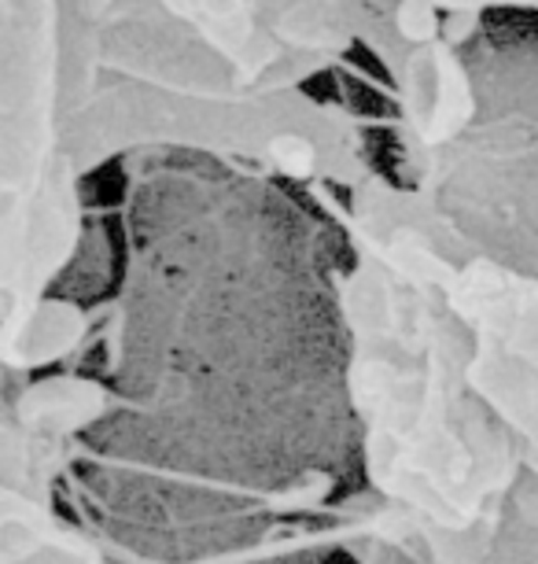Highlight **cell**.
Instances as JSON below:
<instances>
[{
  "mask_svg": "<svg viewBox=\"0 0 538 564\" xmlns=\"http://www.w3.org/2000/svg\"><path fill=\"white\" fill-rule=\"evenodd\" d=\"M329 300L373 502L362 531L414 564H491L520 462L469 377V339L428 292L347 251Z\"/></svg>",
  "mask_w": 538,
  "mask_h": 564,
  "instance_id": "6da1fadb",
  "label": "cell"
},
{
  "mask_svg": "<svg viewBox=\"0 0 538 564\" xmlns=\"http://www.w3.org/2000/svg\"><path fill=\"white\" fill-rule=\"evenodd\" d=\"M376 59L395 89L398 181L461 240L538 262V41L480 30Z\"/></svg>",
  "mask_w": 538,
  "mask_h": 564,
  "instance_id": "7a4b0ae2",
  "label": "cell"
},
{
  "mask_svg": "<svg viewBox=\"0 0 538 564\" xmlns=\"http://www.w3.org/2000/svg\"><path fill=\"white\" fill-rule=\"evenodd\" d=\"M63 148L59 0H0V369L70 366L92 317L59 284L86 243V196Z\"/></svg>",
  "mask_w": 538,
  "mask_h": 564,
  "instance_id": "3957f363",
  "label": "cell"
},
{
  "mask_svg": "<svg viewBox=\"0 0 538 564\" xmlns=\"http://www.w3.org/2000/svg\"><path fill=\"white\" fill-rule=\"evenodd\" d=\"M325 207L347 251L428 292L472 350L538 380V262L505 259L461 240L414 188L380 170L347 188L340 204L325 199Z\"/></svg>",
  "mask_w": 538,
  "mask_h": 564,
  "instance_id": "277c9868",
  "label": "cell"
},
{
  "mask_svg": "<svg viewBox=\"0 0 538 564\" xmlns=\"http://www.w3.org/2000/svg\"><path fill=\"white\" fill-rule=\"evenodd\" d=\"M119 413L103 377L0 369V564H111L92 528L63 506L86 440Z\"/></svg>",
  "mask_w": 538,
  "mask_h": 564,
  "instance_id": "5b68a950",
  "label": "cell"
},
{
  "mask_svg": "<svg viewBox=\"0 0 538 564\" xmlns=\"http://www.w3.org/2000/svg\"><path fill=\"white\" fill-rule=\"evenodd\" d=\"M174 23L262 93L306 89L365 48L392 0H155Z\"/></svg>",
  "mask_w": 538,
  "mask_h": 564,
  "instance_id": "8992f818",
  "label": "cell"
},
{
  "mask_svg": "<svg viewBox=\"0 0 538 564\" xmlns=\"http://www.w3.org/2000/svg\"><path fill=\"white\" fill-rule=\"evenodd\" d=\"M439 19H487L494 12H535L538 0H406Z\"/></svg>",
  "mask_w": 538,
  "mask_h": 564,
  "instance_id": "52a82bcc",
  "label": "cell"
}]
</instances>
